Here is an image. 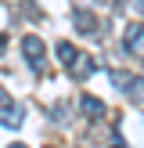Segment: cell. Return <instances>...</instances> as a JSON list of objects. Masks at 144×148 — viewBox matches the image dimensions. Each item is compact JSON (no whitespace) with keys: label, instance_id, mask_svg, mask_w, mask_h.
<instances>
[{"label":"cell","instance_id":"cell-1","mask_svg":"<svg viewBox=\"0 0 144 148\" xmlns=\"http://www.w3.org/2000/svg\"><path fill=\"white\" fill-rule=\"evenodd\" d=\"M122 43H126V51H130V54H144V25H141V22L126 25V33H122Z\"/></svg>","mask_w":144,"mask_h":148},{"label":"cell","instance_id":"cell-2","mask_svg":"<svg viewBox=\"0 0 144 148\" xmlns=\"http://www.w3.org/2000/svg\"><path fill=\"white\" fill-rule=\"evenodd\" d=\"M22 54L29 58L33 69H40V65H43V40H40V36H25V40H22Z\"/></svg>","mask_w":144,"mask_h":148},{"label":"cell","instance_id":"cell-3","mask_svg":"<svg viewBox=\"0 0 144 148\" xmlns=\"http://www.w3.org/2000/svg\"><path fill=\"white\" fill-rule=\"evenodd\" d=\"M94 69H97V62H94L90 54H76V58L69 62V72H72L76 79H86V76H94Z\"/></svg>","mask_w":144,"mask_h":148},{"label":"cell","instance_id":"cell-4","mask_svg":"<svg viewBox=\"0 0 144 148\" xmlns=\"http://www.w3.org/2000/svg\"><path fill=\"white\" fill-rule=\"evenodd\" d=\"M72 22H76V29H79L83 36H97V22H94L90 11H83V7H79V11H72Z\"/></svg>","mask_w":144,"mask_h":148},{"label":"cell","instance_id":"cell-5","mask_svg":"<svg viewBox=\"0 0 144 148\" xmlns=\"http://www.w3.org/2000/svg\"><path fill=\"white\" fill-rule=\"evenodd\" d=\"M22 116H25V108H22V105H11V101L0 108V123H4V127H22Z\"/></svg>","mask_w":144,"mask_h":148},{"label":"cell","instance_id":"cell-6","mask_svg":"<svg viewBox=\"0 0 144 148\" xmlns=\"http://www.w3.org/2000/svg\"><path fill=\"white\" fill-rule=\"evenodd\" d=\"M79 108H83V116H86V119H101V116H105V101L90 98V94H86V98L79 101Z\"/></svg>","mask_w":144,"mask_h":148},{"label":"cell","instance_id":"cell-7","mask_svg":"<svg viewBox=\"0 0 144 148\" xmlns=\"http://www.w3.org/2000/svg\"><path fill=\"white\" fill-rule=\"evenodd\" d=\"M122 94H126L130 101H137V105H144V76H133V79H130V87H126Z\"/></svg>","mask_w":144,"mask_h":148},{"label":"cell","instance_id":"cell-8","mask_svg":"<svg viewBox=\"0 0 144 148\" xmlns=\"http://www.w3.org/2000/svg\"><path fill=\"white\" fill-rule=\"evenodd\" d=\"M130 79H133V76H130V72H122V69H115V72H112V83L119 87V90H126V87H130Z\"/></svg>","mask_w":144,"mask_h":148},{"label":"cell","instance_id":"cell-9","mask_svg":"<svg viewBox=\"0 0 144 148\" xmlns=\"http://www.w3.org/2000/svg\"><path fill=\"white\" fill-rule=\"evenodd\" d=\"M58 58H61V62H65V65H69V62H72V58H76V51H72V43H65V40H61V43H58Z\"/></svg>","mask_w":144,"mask_h":148},{"label":"cell","instance_id":"cell-10","mask_svg":"<svg viewBox=\"0 0 144 148\" xmlns=\"http://www.w3.org/2000/svg\"><path fill=\"white\" fill-rule=\"evenodd\" d=\"M4 47H7V36H4V33H0V51H4Z\"/></svg>","mask_w":144,"mask_h":148},{"label":"cell","instance_id":"cell-11","mask_svg":"<svg viewBox=\"0 0 144 148\" xmlns=\"http://www.w3.org/2000/svg\"><path fill=\"white\" fill-rule=\"evenodd\" d=\"M137 11H141V14H144V0H137Z\"/></svg>","mask_w":144,"mask_h":148},{"label":"cell","instance_id":"cell-12","mask_svg":"<svg viewBox=\"0 0 144 148\" xmlns=\"http://www.w3.org/2000/svg\"><path fill=\"white\" fill-rule=\"evenodd\" d=\"M112 148H126V145H122V141H115V145H112Z\"/></svg>","mask_w":144,"mask_h":148},{"label":"cell","instance_id":"cell-13","mask_svg":"<svg viewBox=\"0 0 144 148\" xmlns=\"http://www.w3.org/2000/svg\"><path fill=\"white\" fill-rule=\"evenodd\" d=\"M11 148H25V145H11Z\"/></svg>","mask_w":144,"mask_h":148}]
</instances>
